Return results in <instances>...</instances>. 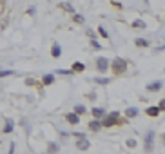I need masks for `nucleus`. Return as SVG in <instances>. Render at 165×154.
<instances>
[{
    "label": "nucleus",
    "instance_id": "nucleus-21",
    "mask_svg": "<svg viewBox=\"0 0 165 154\" xmlns=\"http://www.w3.org/2000/svg\"><path fill=\"white\" fill-rule=\"evenodd\" d=\"M127 145L129 147H136V140H127Z\"/></svg>",
    "mask_w": 165,
    "mask_h": 154
},
{
    "label": "nucleus",
    "instance_id": "nucleus-15",
    "mask_svg": "<svg viewBox=\"0 0 165 154\" xmlns=\"http://www.w3.org/2000/svg\"><path fill=\"white\" fill-rule=\"evenodd\" d=\"M93 114L96 118H100V116H104V109H93Z\"/></svg>",
    "mask_w": 165,
    "mask_h": 154
},
{
    "label": "nucleus",
    "instance_id": "nucleus-5",
    "mask_svg": "<svg viewBox=\"0 0 165 154\" xmlns=\"http://www.w3.org/2000/svg\"><path fill=\"white\" fill-rule=\"evenodd\" d=\"M80 151H85V149H89V142L87 140H84V136L82 138H78V145H76Z\"/></svg>",
    "mask_w": 165,
    "mask_h": 154
},
{
    "label": "nucleus",
    "instance_id": "nucleus-12",
    "mask_svg": "<svg viewBox=\"0 0 165 154\" xmlns=\"http://www.w3.org/2000/svg\"><path fill=\"white\" fill-rule=\"evenodd\" d=\"M136 45H140V47H147V40H144V38H138V40H136Z\"/></svg>",
    "mask_w": 165,
    "mask_h": 154
},
{
    "label": "nucleus",
    "instance_id": "nucleus-6",
    "mask_svg": "<svg viewBox=\"0 0 165 154\" xmlns=\"http://www.w3.org/2000/svg\"><path fill=\"white\" fill-rule=\"evenodd\" d=\"M153 136H154V134L149 133L147 138H145V149H147V151H153Z\"/></svg>",
    "mask_w": 165,
    "mask_h": 154
},
{
    "label": "nucleus",
    "instance_id": "nucleus-10",
    "mask_svg": "<svg viewBox=\"0 0 165 154\" xmlns=\"http://www.w3.org/2000/svg\"><path fill=\"white\" fill-rule=\"evenodd\" d=\"M89 127H91L93 131H98V129L102 127V123H100V122H91V123H89Z\"/></svg>",
    "mask_w": 165,
    "mask_h": 154
},
{
    "label": "nucleus",
    "instance_id": "nucleus-14",
    "mask_svg": "<svg viewBox=\"0 0 165 154\" xmlns=\"http://www.w3.org/2000/svg\"><path fill=\"white\" fill-rule=\"evenodd\" d=\"M74 113H76V114H82V113H85V107H84V105H76V107H74Z\"/></svg>",
    "mask_w": 165,
    "mask_h": 154
},
{
    "label": "nucleus",
    "instance_id": "nucleus-20",
    "mask_svg": "<svg viewBox=\"0 0 165 154\" xmlns=\"http://www.w3.org/2000/svg\"><path fill=\"white\" fill-rule=\"evenodd\" d=\"M11 129H13V123L7 122V125H5V133H11Z\"/></svg>",
    "mask_w": 165,
    "mask_h": 154
},
{
    "label": "nucleus",
    "instance_id": "nucleus-25",
    "mask_svg": "<svg viewBox=\"0 0 165 154\" xmlns=\"http://www.w3.org/2000/svg\"><path fill=\"white\" fill-rule=\"evenodd\" d=\"M64 9H67V11H74V9L71 7V4H64Z\"/></svg>",
    "mask_w": 165,
    "mask_h": 154
},
{
    "label": "nucleus",
    "instance_id": "nucleus-19",
    "mask_svg": "<svg viewBox=\"0 0 165 154\" xmlns=\"http://www.w3.org/2000/svg\"><path fill=\"white\" fill-rule=\"evenodd\" d=\"M158 109H160V111H163V109H165V100H163V98H162V102L158 103Z\"/></svg>",
    "mask_w": 165,
    "mask_h": 154
},
{
    "label": "nucleus",
    "instance_id": "nucleus-9",
    "mask_svg": "<svg viewBox=\"0 0 165 154\" xmlns=\"http://www.w3.org/2000/svg\"><path fill=\"white\" fill-rule=\"evenodd\" d=\"M158 113H160L158 107H151V109H147V114H149V116H158Z\"/></svg>",
    "mask_w": 165,
    "mask_h": 154
},
{
    "label": "nucleus",
    "instance_id": "nucleus-18",
    "mask_svg": "<svg viewBox=\"0 0 165 154\" xmlns=\"http://www.w3.org/2000/svg\"><path fill=\"white\" fill-rule=\"evenodd\" d=\"M74 20H76L78 24H82V22H84V16H82V15H74Z\"/></svg>",
    "mask_w": 165,
    "mask_h": 154
},
{
    "label": "nucleus",
    "instance_id": "nucleus-13",
    "mask_svg": "<svg viewBox=\"0 0 165 154\" xmlns=\"http://www.w3.org/2000/svg\"><path fill=\"white\" fill-rule=\"evenodd\" d=\"M73 71H84V64H80V62H76V64L73 65Z\"/></svg>",
    "mask_w": 165,
    "mask_h": 154
},
{
    "label": "nucleus",
    "instance_id": "nucleus-11",
    "mask_svg": "<svg viewBox=\"0 0 165 154\" xmlns=\"http://www.w3.org/2000/svg\"><path fill=\"white\" fill-rule=\"evenodd\" d=\"M53 80H54V78H53V74H47V76H44V84H45V85L53 84Z\"/></svg>",
    "mask_w": 165,
    "mask_h": 154
},
{
    "label": "nucleus",
    "instance_id": "nucleus-2",
    "mask_svg": "<svg viewBox=\"0 0 165 154\" xmlns=\"http://www.w3.org/2000/svg\"><path fill=\"white\" fill-rule=\"evenodd\" d=\"M113 69H114V73H124V71L127 69V64H125V60H122V58H116V60L113 62Z\"/></svg>",
    "mask_w": 165,
    "mask_h": 154
},
{
    "label": "nucleus",
    "instance_id": "nucleus-7",
    "mask_svg": "<svg viewBox=\"0 0 165 154\" xmlns=\"http://www.w3.org/2000/svg\"><path fill=\"white\" fill-rule=\"evenodd\" d=\"M51 54H53L54 58H58V56L62 54V49H60V45H53V51H51Z\"/></svg>",
    "mask_w": 165,
    "mask_h": 154
},
{
    "label": "nucleus",
    "instance_id": "nucleus-8",
    "mask_svg": "<svg viewBox=\"0 0 165 154\" xmlns=\"http://www.w3.org/2000/svg\"><path fill=\"white\" fill-rule=\"evenodd\" d=\"M147 89H149V91H160V89H162V82H154V84H151Z\"/></svg>",
    "mask_w": 165,
    "mask_h": 154
},
{
    "label": "nucleus",
    "instance_id": "nucleus-22",
    "mask_svg": "<svg viewBox=\"0 0 165 154\" xmlns=\"http://www.w3.org/2000/svg\"><path fill=\"white\" fill-rule=\"evenodd\" d=\"M13 74V71H0V76H9Z\"/></svg>",
    "mask_w": 165,
    "mask_h": 154
},
{
    "label": "nucleus",
    "instance_id": "nucleus-24",
    "mask_svg": "<svg viewBox=\"0 0 165 154\" xmlns=\"http://www.w3.org/2000/svg\"><path fill=\"white\" fill-rule=\"evenodd\" d=\"M49 152H56V145H54V143L49 145Z\"/></svg>",
    "mask_w": 165,
    "mask_h": 154
},
{
    "label": "nucleus",
    "instance_id": "nucleus-4",
    "mask_svg": "<svg viewBox=\"0 0 165 154\" xmlns=\"http://www.w3.org/2000/svg\"><path fill=\"white\" fill-rule=\"evenodd\" d=\"M65 120H67L69 123H74V125L80 122V118H78V114H76V113H71V114H67V116H65Z\"/></svg>",
    "mask_w": 165,
    "mask_h": 154
},
{
    "label": "nucleus",
    "instance_id": "nucleus-16",
    "mask_svg": "<svg viewBox=\"0 0 165 154\" xmlns=\"http://www.w3.org/2000/svg\"><path fill=\"white\" fill-rule=\"evenodd\" d=\"M98 31H100V34H102L104 38H107V36H109V34H107V31L104 29V25H100V27H98Z\"/></svg>",
    "mask_w": 165,
    "mask_h": 154
},
{
    "label": "nucleus",
    "instance_id": "nucleus-17",
    "mask_svg": "<svg viewBox=\"0 0 165 154\" xmlns=\"http://www.w3.org/2000/svg\"><path fill=\"white\" fill-rule=\"evenodd\" d=\"M136 114H138L136 109H127V116H129V118H131V116H136Z\"/></svg>",
    "mask_w": 165,
    "mask_h": 154
},
{
    "label": "nucleus",
    "instance_id": "nucleus-1",
    "mask_svg": "<svg viewBox=\"0 0 165 154\" xmlns=\"http://www.w3.org/2000/svg\"><path fill=\"white\" fill-rule=\"evenodd\" d=\"M118 120H120V114L118 113H111L104 122H100L104 127H111V125H114V123H118Z\"/></svg>",
    "mask_w": 165,
    "mask_h": 154
},
{
    "label": "nucleus",
    "instance_id": "nucleus-3",
    "mask_svg": "<svg viewBox=\"0 0 165 154\" xmlns=\"http://www.w3.org/2000/svg\"><path fill=\"white\" fill-rule=\"evenodd\" d=\"M96 67H98V71H107V67H109V60H105V58H98L96 60Z\"/></svg>",
    "mask_w": 165,
    "mask_h": 154
},
{
    "label": "nucleus",
    "instance_id": "nucleus-23",
    "mask_svg": "<svg viewBox=\"0 0 165 154\" xmlns=\"http://www.w3.org/2000/svg\"><path fill=\"white\" fill-rule=\"evenodd\" d=\"M96 82H98V84H109V80H107V78H98Z\"/></svg>",
    "mask_w": 165,
    "mask_h": 154
},
{
    "label": "nucleus",
    "instance_id": "nucleus-26",
    "mask_svg": "<svg viewBox=\"0 0 165 154\" xmlns=\"http://www.w3.org/2000/svg\"><path fill=\"white\" fill-rule=\"evenodd\" d=\"M134 25H136V27H144L145 24H144V22H134Z\"/></svg>",
    "mask_w": 165,
    "mask_h": 154
}]
</instances>
